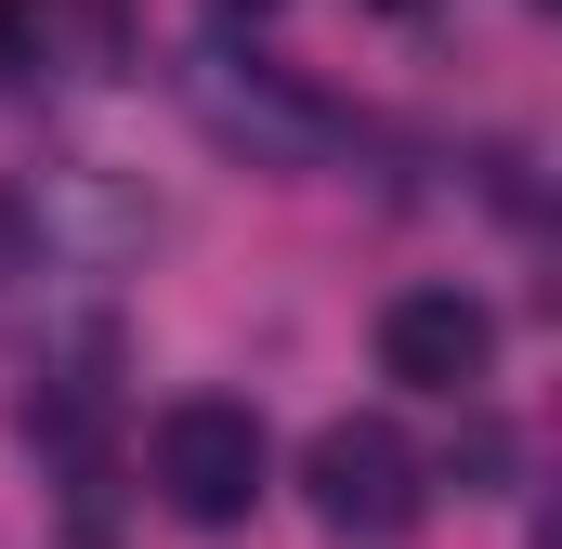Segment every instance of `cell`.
I'll use <instances>...</instances> for the list:
<instances>
[{
  "mask_svg": "<svg viewBox=\"0 0 562 549\" xmlns=\"http://www.w3.org/2000/svg\"><path fill=\"white\" fill-rule=\"evenodd\" d=\"M262 471H276V445H262V418L236 406V393H183V406L157 418V497L183 524H249Z\"/></svg>",
  "mask_w": 562,
  "mask_h": 549,
  "instance_id": "3957f363",
  "label": "cell"
},
{
  "mask_svg": "<svg viewBox=\"0 0 562 549\" xmlns=\"http://www.w3.org/2000/svg\"><path fill=\"white\" fill-rule=\"evenodd\" d=\"M183 105H196V132L236 144L249 170H314V157H340V105L327 92H301L288 66H262V53H196L183 66Z\"/></svg>",
  "mask_w": 562,
  "mask_h": 549,
  "instance_id": "6da1fadb",
  "label": "cell"
},
{
  "mask_svg": "<svg viewBox=\"0 0 562 549\" xmlns=\"http://www.w3.org/2000/svg\"><path fill=\"white\" fill-rule=\"evenodd\" d=\"M210 13H223V26H236V13H276V0H210Z\"/></svg>",
  "mask_w": 562,
  "mask_h": 549,
  "instance_id": "8992f818",
  "label": "cell"
},
{
  "mask_svg": "<svg viewBox=\"0 0 562 549\" xmlns=\"http://www.w3.org/2000/svg\"><path fill=\"white\" fill-rule=\"evenodd\" d=\"M26 274H40V236H26V210H0V314L26 301Z\"/></svg>",
  "mask_w": 562,
  "mask_h": 549,
  "instance_id": "5b68a950",
  "label": "cell"
},
{
  "mask_svg": "<svg viewBox=\"0 0 562 549\" xmlns=\"http://www.w3.org/2000/svg\"><path fill=\"white\" fill-rule=\"evenodd\" d=\"M380 367L406 393H484L497 380V314L471 288H406V301H380Z\"/></svg>",
  "mask_w": 562,
  "mask_h": 549,
  "instance_id": "277c9868",
  "label": "cell"
},
{
  "mask_svg": "<svg viewBox=\"0 0 562 549\" xmlns=\"http://www.w3.org/2000/svg\"><path fill=\"white\" fill-rule=\"evenodd\" d=\"M301 497H314L327 537L393 549V537L431 511V471H419V445H406L393 418H327V432L301 445Z\"/></svg>",
  "mask_w": 562,
  "mask_h": 549,
  "instance_id": "7a4b0ae2",
  "label": "cell"
}]
</instances>
